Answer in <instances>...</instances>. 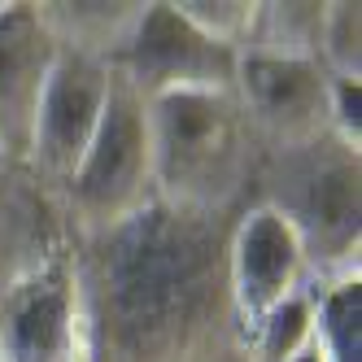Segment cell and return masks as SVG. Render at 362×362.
I'll return each instance as SVG.
<instances>
[{"label": "cell", "mask_w": 362, "mask_h": 362, "mask_svg": "<svg viewBox=\"0 0 362 362\" xmlns=\"http://www.w3.org/2000/svg\"><path fill=\"white\" fill-rule=\"evenodd\" d=\"M79 279V305L92 336L118 358H158L192 349L218 319L227 293V245L214 214L144 205L127 223L96 231Z\"/></svg>", "instance_id": "cell-1"}, {"label": "cell", "mask_w": 362, "mask_h": 362, "mask_svg": "<svg viewBox=\"0 0 362 362\" xmlns=\"http://www.w3.org/2000/svg\"><path fill=\"white\" fill-rule=\"evenodd\" d=\"M315 341L327 362H362V284L336 279L315 297Z\"/></svg>", "instance_id": "cell-12"}, {"label": "cell", "mask_w": 362, "mask_h": 362, "mask_svg": "<svg viewBox=\"0 0 362 362\" xmlns=\"http://www.w3.org/2000/svg\"><path fill=\"white\" fill-rule=\"evenodd\" d=\"M0 362H92L70 262H44L0 297Z\"/></svg>", "instance_id": "cell-7"}, {"label": "cell", "mask_w": 362, "mask_h": 362, "mask_svg": "<svg viewBox=\"0 0 362 362\" xmlns=\"http://www.w3.org/2000/svg\"><path fill=\"white\" fill-rule=\"evenodd\" d=\"M148 144L158 201L214 214L249 170V118L236 92H162L148 96Z\"/></svg>", "instance_id": "cell-2"}, {"label": "cell", "mask_w": 362, "mask_h": 362, "mask_svg": "<svg viewBox=\"0 0 362 362\" xmlns=\"http://www.w3.org/2000/svg\"><path fill=\"white\" fill-rule=\"evenodd\" d=\"M35 13L62 48L114 62L118 48L132 40L144 5H88L83 0V5H35Z\"/></svg>", "instance_id": "cell-11"}, {"label": "cell", "mask_w": 362, "mask_h": 362, "mask_svg": "<svg viewBox=\"0 0 362 362\" xmlns=\"http://www.w3.org/2000/svg\"><path fill=\"white\" fill-rule=\"evenodd\" d=\"M293 362H327V358H323V349H319V341H315V345H310L305 354H297Z\"/></svg>", "instance_id": "cell-18"}, {"label": "cell", "mask_w": 362, "mask_h": 362, "mask_svg": "<svg viewBox=\"0 0 362 362\" xmlns=\"http://www.w3.org/2000/svg\"><path fill=\"white\" fill-rule=\"evenodd\" d=\"M110 66L122 70L144 100L162 92H236L240 53L201 35L175 5H144L132 40Z\"/></svg>", "instance_id": "cell-5"}, {"label": "cell", "mask_w": 362, "mask_h": 362, "mask_svg": "<svg viewBox=\"0 0 362 362\" xmlns=\"http://www.w3.org/2000/svg\"><path fill=\"white\" fill-rule=\"evenodd\" d=\"M62 44L35 5H0V162H27L40 96Z\"/></svg>", "instance_id": "cell-10"}, {"label": "cell", "mask_w": 362, "mask_h": 362, "mask_svg": "<svg viewBox=\"0 0 362 362\" xmlns=\"http://www.w3.org/2000/svg\"><path fill=\"white\" fill-rule=\"evenodd\" d=\"M74 214L88 231H110L158 201L153 188V144H148V100L122 70L110 74V96L83 162L66 179Z\"/></svg>", "instance_id": "cell-4"}, {"label": "cell", "mask_w": 362, "mask_h": 362, "mask_svg": "<svg viewBox=\"0 0 362 362\" xmlns=\"http://www.w3.org/2000/svg\"><path fill=\"white\" fill-rule=\"evenodd\" d=\"M319 53L332 79H358L362 74V5H323L319 22Z\"/></svg>", "instance_id": "cell-14"}, {"label": "cell", "mask_w": 362, "mask_h": 362, "mask_svg": "<svg viewBox=\"0 0 362 362\" xmlns=\"http://www.w3.org/2000/svg\"><path fill=\"white\" fill-rule=\"evenodd\" d=\"M175 9H179V18H188L201 35L236 48V53L249 44L253 22H257V5H245V0H184V5H175Z\"/></svg>", "instance_id": "cell-15"}, {"label": "cell", "mask_w": 362, "mask_h": 362, "mask_svg": "<svg viewBox=\"0 0 362 362\" xmlns=\"http://www.w3.org/2000/svg\"><path fill=\"white\" fill-rule=\"evenodd\" d=\"M301 279H305V253L293 227L271 205L249 210L227 240V293L236 319L253 327L267 310L301 293Z\"/></svg>", "instance_id": "cell-9"}, {"label": "cell", "mask_w": 362, "mask_h": 362, "mask_svg": "<svg viewBox=\"0 0 362 362\" xmlns=\"http://www.w3.org/2000/svg\"><path fill=\"white\" fill-rule=\"evenodd\" d=\"M332 136L349 148L362 144V83L358 79H332Z\"/></svg>", "instance_id": "cell-16"}, {"label": "cell", "mask_w": 362, "mask_h": 362, "mask_svg": "<svg viewBox=\"0 0 362 362\" xmlns=\"http://www.w3.org/2000/svg\"><path fill=\"white\" fill-rule=\"evenodd\" d=\"M110 74H114V66L105 57L74 53V48L57 53V66L48 74V88L40 96L31 158H27L48 179L66 184L74 175V166L83 162V153L96 136L100 110H105V96H110Z\"/></svg>", "instance_id": "cell-8"}, {"label": "cell", "mask_w": 362, "mask_h": 362, "mask_svg": "<svg viewBox=\"0 0 362 362\" xmlns=\"http://www.w3.org/2000/svg\"><path fill=\"white\" fill-rule=\"evenodd\" d=\"M249 336H253V358L257 362H293L297 354H305L315 345V297L305 288L293 293L288 301L267 310V315L249 327Z\"/></svg>", "instance_id": "cell-13"}, {"label": "cell", "mask_w": 362, "mask_h": 362, "mask_svg": "<svg viewBox=\"0 0 362 362\" xmlns=\"http://www.w3.org/2000/svg\"><path fill=\"white\" fill-rule=\"evenodd\" d=\"M271 210L293 227L305 271H323L332 279L358 275V148L336 136L288 148Z\"/></svg>", "instance_id": "cell-3"}, {"label": "cell", "mask_w": 362, "mask_h": 362, "mask_svg": "<svg viewBox=\"0 0 362 362\" xmlns=\"http://www.w3.org/2000/svg\"><path fill=\"white\" fill-rule=\"evenodd\" d=\"M27 218H31V214L22 210L18 201H5V197H0V249H5V240H22V227H27ZM13 284H18V279H9V275H5V262H0V297H5Z\"/></svg>", "instance_id": "cell-17"}, {"label": "cell", "mask_w": 362, "mask_h": 362, "mask_svg": "<svg viewBox=\"0 0 362 362\" xmlns=\"http://www.w3.org/2000/svg\"><path fill=\"white\" fill-rule=\"evenodd\" d=\"M236 100L245 118L279 148H305L332 136V74L319 57L240 53Z\"/></svg>", "instance_id": "cell-6"}]
</instances>
